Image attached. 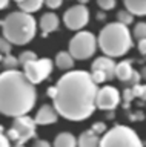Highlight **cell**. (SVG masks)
<instances>
[{
	"mask_svg": "<svg viewBox=\"0 0 146 147\" xmlns=\"http://www.w3.org/2000/svg\"><path fill=\"white\" fill-rule=\"evenodd\" d=\"M97 83L86 71H69L60 77L56 86L48 89L54 107L69 121H83L97 107Z\"/></svg>",
	"mask_w": 146,
	"mask_h": 147,
	"instance_id": "6da1fadb",
	"label": "cell"
},
{
	"mask_svg": "<svg viewBox=\"0 0 146 147\" xmlns=\"http://www.w3.org/2000/svg\"><path fill=\"white\" fill-rule=\"evenodd\" d=\"M35 84L23 71H3L0 75V110L6 117L26 115L35 106Z\"/></svg>",
	"mask_w": 146,
	"mask_h": 147,
	"instance_id": "7a4b0ae2",
	"label": "cell"
},
{
	"mask_svg": "<svg viewBox=\"0 0 146 147\" xmlns=\"http://www.w3.org/2000/svg\"><path fill=\"white\" fill-rule=\"evenodd\" d=\"M97 41L100 51L111 58L123 57L134 46V41L131 38V31L128 29L126 25L120 22L108 23L100 31Z\"/></svg>",
	"mask_w": 146,
	"mask_h": 147,
	"instance_id": "3957f363",
	"label": "cell"
},
{
	"mask_svg": "<svg viewBox=\"0 0 146 147\" xmlns=\"http://www.w3.org/2000/svg\"><path fill=\"white\" fill-rule=\"evenodd\" d=\"M2 34L12 45H28L37 34V22L25 11L11 12L2 20Z\"/></svg>",
	"mask_w": 146,
	"mask_h": 147,
	"instance_id": "277c9868",
	"label": "cell"
},
{
	"mask_svg": "<svg viewBox=\"0 0 146 147\" xmlns=\"http://www.w3.org/2000/svg\"><path fill=\"white\" fill-rule=\"evenodd\" d=\"M100 147H143V142L128 126H114L102 136Z\"/></svg>",
	"mask_w": 146,
	"mask_h": 147,
	"instance_id": "5b68a950",
	"label": "cell"
},
{
	"mask_svg": "<svg viewBox=\"0 0 146 147\" xmlns=\"http://www.w3.org/2000/svg\"><path fill=\"white\" fill-rule=\"evenodd\" d=\"M98 46L97 37L89 31H79L69 41V52L75 60H88Z\"/></svg>",
	"mask_w": 146,
	"mask_h": 147,
	"instance_id": "8992f818",
	"label": "cell"
},
{
	"mask_svg": "<svg viewBox=\"0 0 146 147\" xmlns=\"http://www.w3.org/2000/svg\"><path fill=\"white\" fill-rule=\"evenodd\" d=\"M35 119H33L28 115H22V117L14 118L10 130H8V136L11 141H14L17 146H23L28 142L31 138L35 136Z\"/></svg>",
	"mask_w": 146,
	"mask_h": 147,
	"instance_id": "52a82bcc",
	"label": "cell"
},
{
	"mask_svg": "<svg viewBox=\"0 0 146 147\" xmlns=\"http://www.w3.org/2000/svg\"><path fill=\"white\" fill-rule=\"evenodd\" d=\"M54 64L56 63H52L51 58H37L34 61L25 64L23 72L34 84H39V83H42L43 80H46L51 75Z\"/></svg>",
	"mask_w": 146,
	"mask_h": 147,
	"instance_id": "ba28073f",
	"label": "cell"
},
{
	"mask_svg": "<svg viewBox=\"0 0 146 147\" xmlns=\"http://www.w3.org/2000/svg\"><path fill=\"white\" fill-rule=\"evenodd\" d=\"M65 26L71 31H81L89 22V9L86 5H74L63 14Z\"/></svg>",
	"mask_w": 146,
	"mask_h": 147,
	"instance_id": "9c48e42d",
	"label": "cell"
},
{
	"mask_svg": "<svg viewBox=\"0 0 146 147\" xmlns=\"http://www.w3.org/2000/svg\"><path fill=\"white\" fill-rule=\"evenodd\" d=\"M122 96L114 86H105L98 89L97 94V107L102 110H114L120 103Z\"/></svg>",
	"mask_w": 146,
	"mask_h": 147,
	"instance_id": "30bf717a",
	"label": "cell"
},
{
	"mask_svg": "<svg viewBox=\"0 0 146 147\" xmlns=\"http://www.w3.org/2000/svg\"><path fill=\"white\" fill-rule=\"evenodd\" d=\"M115 67H117V63L108 55L95 58L94 63L91 64V71H103L108 77V81L115 78Z\"/></svg>",
	"mask_w": 146,
	"mask_h": 147,
	"instance_id": "8fae6325",
	"label": "cell"
},
{
	"mask_svg": "<svg viewBox=\"0 0 146 147\" xmlns=\"http://www.w3.org/2000/svg\"><path fill=\"white\" fill-rule=\"evenodd\" d=\"M58 118V112L57 109L54 107V104H43L42 107L39 109V112L35 113V123L37 126H48V124L56 123Z\"/></svg>",
	"mask_w": 146,
	"mask_h": 147,
	"instance_id": "7c38bea8",
	"label": "cell"
},
{
	"mask_svg": "<svg viewBox=\"0 0 146 147\" xmlns=\"http://www.w3.org/2000/svg\"><path fill=\"white\" fill-rule=\"evenodd\" d=\"M58 20L57 14L54 12H45L42 17H40V22H39V26L42 28V37H48L51 32L57 31L58 29Z\"/></svg>",
	"mask_w": 146,
	"mask_h": 147,
	"instance_id": "4fadbf2b",
	"label": "cell"
},
{
	"mask_svg": "<svg viewBox=\"0 0 146 147\" xmlns=\"http://www.w3.org/2000/svg\"><path fill=\"white\" fill-rule=\"evenodd\" d=\"M100 142L102 138L92 129L81 132V135L79 136V147H100Z\"/></svg>",
	"mask_w": 146,
	"mask_h": 147,
	"instance_id": "5bb4252c",
	"label": "cell"
},
{
	"mask_svg": "<svg viewBox=\"0 0 146 147\" xmlns=\"http://www.w3.org/2000/svg\"><path fill=\"white\" fill-rule=\"evenodd\" d=\"M134 69L131 66V60H125V61H120L117 63V67H115V77L120 80L122 83H126L129 81L132 75H134Z\"/></svg>",
	"mask_w": 146,
	"mask_h": 147,
	"instance_id": "9a60e30c",
	"label": "cell"
},
{
	"mask_svg": "<svg viewBox=\"0 0 146 147\" xmlns=\"http://www.w3.org/2000/svg\"><path fill=\"white\" fill-rule=\"evenodd\" d=\"M74 57L69 51H62L56 55V66L60 69V71H71L74 67Z\"/></svg>",
	"mask_w": 146,
	"mask_h": 147,
	"instance_id": "2e32d148",
	"label": "cell"
},
{
	"mask_svg": "<svg viewBox=\"0 0 146 147\" xmlns=\"http://www.w3.org/2000/svg\"><path fill=\"white\" fill-rule=\"evenodd\" d=\"M54 147H79V140L69 132H62L54 140Z\"/></svg>",
	"mask_w": 146,
	"mask_h": 147,
	"instance_id": "e0dca14e",
	"label": "cell"
},
{
	"mask_svg": "<svg viewBox=\"0 0 146 147\" xmlns=\"http://www.w3.org/2000/svg\"><path fill=\"white\" fill-rule=\"evenodd\" d=\"M125 8L134 16H146V0H123Z\"/></svg>",
	"mask_w": 146,
	"mask_h": 147,
	"instance_id": "ac0fdd59",
	"label": "cell"
},
{
	"mask_svg": "<svg viewBox=\"0 0 146 147\" xmlns=\"http://www.w3.org/2000/svg\"><path fill=\"white\" fill-rule=\"evenodd\" d=\"M43 3H45V0H23V2H20V3H17V5H19L20 11L33 14L35 11H39V9L43 6Z\"/></svg>",
	"mask_w": 146,
	"mask_h": 147,
	"instance_id": "d6986e66",
	"label": "cell"
},
{
	"mask_svg": "<svg viewBox=\"0 0 146 147\" xmlns=\"http://www.w3.org/2000/svg\"><path fill=\"white\" fill-rule=\"evenodd\" d=\"M19 64H20L19 58H16L14 55H11V54L3 55V58H2V66L5 67V71H14V69H17V66H19Z\"/></svg>",
	"mask_w": 146,
	"mask_h": 147,
	"instance_id": "ffe728a7",
	"label": "cell"
},
{
	"mask_svg": "<svg viewBox=\"0 0 146 147\" xmlns=\"http://www.w3.org/2000/svg\"><path fill=\"white\" fill-rule=\"evenodd\" d=\"M117 22L123 23V25H131L134 22V14H131L128 9H122V11L117 12Z\"/></svg>",
	"mask_w": 146,
	"mask_h": 147,
	"instance_id": "44dd1931",
	"label": "cell"
},
{
	"mask_svg": "<svg viewBox=\"0 0 146 147\" xmlns=\"http://www.w3.org/2000/svg\"><path fill=\"white\" fill-rule=\"evenodd\" d=\"M34 60H37V54L33 52V51H23V52L20 54V57H19V61H20L22 67H23L25 64L34 61Z\"/></svg>",
	"mask_w": 146,
	"mask_h": 147,
	"instance_id": "7402d4cb",
	"label": "cell"
},
{
	"mask_svg": "<svg viewBox=\"0 0 146 147\" xmlns=\"http://www.w3.org/2000/svg\"><path fill=\"white\" fill-rule=\"evenodd\" d=\"M132 35L135 37L137 40L146 38V22H140L134 26V31H132Z\"/></svg>",
	"mask_w": 146,
	"mask_h": 147,
	"instance_id": "603a6c76",
	"label": "cell"
},
{
	"mask_svg": "<svg viewBox=\"0 0 146 147\" xmlns=\"http://www.w3.org/2000/svg\"><path fill=\"white\" fill-rule=\"evenodd\" d=\"M122 98H123V106H125V107H128L131 101L135 98V94H134V90H132V87H125Z\"/></svg>",
	"mask_w": 146,
	"mask_h": 147,
	"instance_id": "cb8c5ba5",
	"label": "cell"
},
{
	"mask_svg": "<svg viewBox=\"0 0 146 147\" xmlns=\"http://www.w3.org/2000/svg\"><path fill=\"white\" fill-rule=\"evenodd\" d=\"M0 51H2L3 55L11 54V51H12V43L8 38H5V37H2V38H0Z\"/></svg>",
	"mask_w": 146,
	"mask_h": 147,
	"instance_id": "d4e9b609",
	"label": "cell"
},
{
	"mask_svg": "<svg viewBox=\"0 0 146 147\" xmlns=\"http://www.w3.org/2000/svg\"><path fill=\"white\" fill-rule=\"evenodd\" d=\"M91 75H92V80L97 83V84H102V83H105L108 80L106 74L103 71H91Z\"/></svg>",
	"mask_w": 146,
	"mask_h": 147,
	"instance_id": "484cf974",
	"label": "cell"
},
{
	"mask_svg": "<svg viewBox=\"0 0 146 147\" xmlns=\"http://www.w3.org/2000/svg\"><path fill=\"white\" fill-rule=\"evenodd\" d=\"M115 0H97V5L103 11H111V9L115 8Z\"/></svg>",
	"mask_w": 146,
	"mask_h": 147,
	"instance_id": "4316f807",
	"label": "cell"
},
{
	"mask_svg": "<svg viewBox=\"0 0 146 147\" xmlns=\"http://www.w3.org/2000/svg\"><path fill=\"white\" fill-rule=\"evenodd\" d=\"M132 90H134L135 96H139V98H141V100H146V84L141 86L139 83V84H135L134 87H132Z\"/></svg>",
	"mask_w": 146,
	"mask_h": 147,
	"instance_id": "83f0119b",
	"label": "cell"
},
{
	"mask_svg": "<svg viewBox=\"0 0 146 147\" xmlns=\"http://www.w3.org/2000/svg\"><path fill=\"white\" fill-rule=\"evenodd\" d=\"M63 3V0H45V5L49 8V9H57L60 8Z\"/></svg>",
	"mask_w": 146,
	"mask_h": 147,
	"instance_id": "f1b7e54d",
	"label": "cell"
},
{
	"mask_svg": "<svg viewBox=\"0 0 146 147\" xmlns=\"http://www.w3.org/2000/svg\"><path fill=\"white\" fill-rule=\"evenodd\" d=\"M10 136L3 133V129H2V136H0V147H11V142H10Z\"/></svg>",
	"mask_w": 146,
	"mask_h": 147,
	"instance_id": "f546056e",
	"label": "cell"
},
{
	"mask_svg": "<svg viewBox=\"0 0 146 147\" xmlns=\"http://www.w3.org/2000/svg\"><path fill=\"white\" fill-rule=\"evenodd\" d=\"M91 129H92V130H95V132L98 133V135H102V133L106 130V124H103V123H95Z\"/></svg>",
	"mask_w": 146,
	"mask_h": 147,
	"instance_id": "4dcf8cb0",
	"label": "cell"
},
{
	"mask_svg": "<svg viewBox=\"0 0 146 147\" xmlns=\"http://www.w3.org/2000/svg\"><path fill=\"white\" fill-rule=\"evenodd\" d=\"M137 48H139V52H140L141 55H146V38L139 40V45H137Z\"/></svg>",
	"mask_w": 146,
	"mask_h": 147,
	"instance_id": "1f68e13d",
	"label": "cell"
},
{
	"mask_svg": "<svg viewBox=\"0 0 146 147\" xmlns=\"http://www.w3.org/2000/svg\"><path fill=\"white\" fill-rule=\"evenodd\" d=\"M33 147H52V146L49 144L48 141H45V140H35Z\"/></svg>",
	"mask_w": 146,
	"mask_h": 147,
	"instance_id": "d6a6232c",
	"label": "cell"
},
{
	"mask_svg": "<svg viewBox=\"0 0 146 147\" xmlns=\"http://www.w3.org/2000/svg\"><path fill=\"white\" fill-rule=\"evenodd\" d=\"M131 119H143L145 118V115L141 113V112H139V113H135V115H132V117H129Z\"/></svg>",
	"mask_w": 146,
	"mask_h": 147,
	"instance_id": "836d02e7",
	"label": "cell"
},
{
	"mask_svg": "<svg viewBox=\"0 0 146 147\" xmlns=\"http://www.w3.org/2000/svg\"><path fill=\"white\" fill-rule=\"evenodd\" d=\"M8 5H10V0H0V8L2 9H5Z\"/></svg>",
	"mask_w": 146,
	"mask_h": 147,
	"instance_id": "e575fe53",
	"label": "cell"
},
{
	"mask_svg": "<svg viewBox=\"0 0 146 147\" xmlns=\"http://www.w3.org/2000/svg\"><path fill=\"white\" fill-rule=\"evenodd\" d=\"M140 74H141V78H145V80H146V66H143V67H141Z\"/></svg>",
	"mask_w": 146,
	"mask_h": 147,
	"instance_id": "d590c367",
	"label": "cell"
},
{
	"mask_svg": "<svg viewBox=\"0 0 146 147\" xmlns=\"http://www.w3.org/2000/svg\"><path fill=\"white\" fill-rule=\"evenodd\" d=\"M105 17H106V14H103V12H98V16H97V18H98V20H103Z\"/></svg>",
	"mask_w": 146,
	"mask_h": 147,
	"instance_id": "8d00e7d4",
	"label": "cell"
},
{
	"mask_svg": "<svg viewBox=\"0 0 146 147\" xmlns=\"http://www.w3.org/2000/svg\"><path fill=\"white\" fill-rule=\"evenodd\" d=\"M88 2H89V0H79V3H80V5H86Z\"/></svg>",
	"mask_w": 146,
	"mask_h": 147,
	"instance_id": "74e56055",
	"label": "cell"
},
{
	"mask_svg": "<svg viewBox=\"0 0 146 147\" xmlns=\"http://www.w3.org/2000/svg\"><path fill=\"white\" fill-rule=\"evenodd\" d=\"M14 2H17V3H20V2H23V0H14Z\"/></svg>",
	"mask_w": 146,
	"mask_h": 147,
	"instance_id": "f35d334b",
	"label": "cell"
},
{
	"mask_svg": "<svg viewBox=\"0 0 146 147\" xmlns=\"http://www.w3.org/2000/svg\"><path fill=\"white\" fill-rule=\"evenodd\" d=\"M14 147H25V146H17V144H16V146H14Z\"/></svg>",
	"mask_w": 146,
	"mask_h": 147,
	"instance_id": "ab89813d",
	"label": "cell"
}]
</instances>
